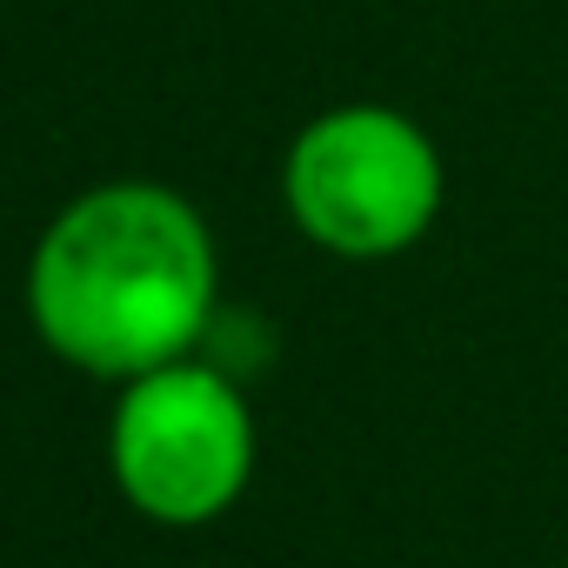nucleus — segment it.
<instances>
[{"instance_id":"obj_1","label":"nucleus","mask_w":568,"mask_h":568,"mask_svg":"<svg viewBox=\"0 0 568 568\" xmlns=\"http://www.w3.org/2000/svg\"><path fill=\"white\" fill-rule=\"evenodd\" d=\"M221 308V247L201 207L161 181L74 194L28 261V322L68 368L134 382L187 362Z\"/></svg>"},{"instance_id":"obj_2","label":"nucleus","mask_w":568,"mask_h":568,"mask_svg":"<svg viewBox=\"0 0 568 568\" xmlns=\"http://www.w3.org/2000/svg\"><path fill=\"white\" fill-rule=\"evenodd\" d=\"M448 168L435 134L388 101L322 108L281 161V207L335 261H395L442 221Z\"/></svg>"},{"instance_id":"obj_3","label":"nucleus","mask_w":568,"mask_h":568,"mask_svg":"<svg viewBox=\"0 0 568 568\" xmlns=\"http://www.w3.org/2000/svg\"><path fill=\"white\" fill-rule=\"evenodd\" d=\"M254 408L214 362H168L121 382L108 415V475L154 528H207L254 481Z\"/></svg>"}]
</instances>
